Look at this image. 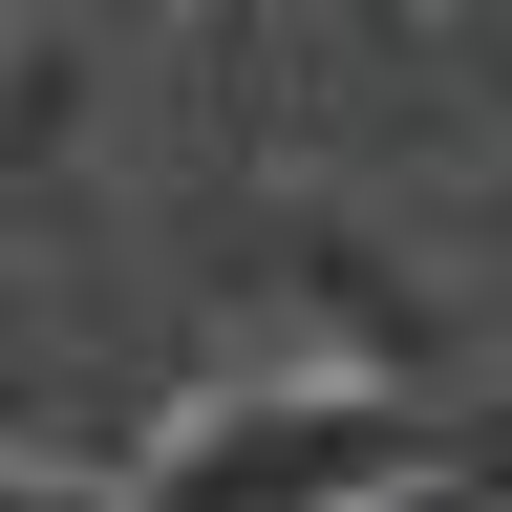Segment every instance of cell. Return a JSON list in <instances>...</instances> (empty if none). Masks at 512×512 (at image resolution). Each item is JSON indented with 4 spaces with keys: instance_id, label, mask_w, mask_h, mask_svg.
<instances>
[{
    "instance_id": "6da1fadb",
    "label": "cell",
    "mask_w": 512,
    "mask_h": 512,
    "mask_svg": "<svg viewBox=\"0 0 512 512\" xmlns=\"http://www.w3.org/2000/svg\"><path fill=\"white\" fill-rule=\"evenodd\" d=\"M470 470V427L406 406V384H342V363H278V384H192V406L128 448L107 491H64V512H406Z\"/></svg>"
}]
</instances>
